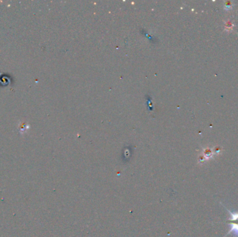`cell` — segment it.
<instances>
[{
	"label": "cell",
	"mask_w": 238,
	"mask_h": 237,
	"mask_svg": "<svg viewBox=\"0 0 238 237\" xmlns=\"http://www.w3.org/2000/svg\"><path fill=\"white\" fill-rule=\"evenodd\" d=\"M227 209L228 213H230V218H228V221L226 223L230 225V229L224 237H226L228 234H230L231 233H233L235 236L238 237V211L237 212H231L228 209Z\"/></svg>",
	"instance_id": "6da1fadb"
}]
</instances>
